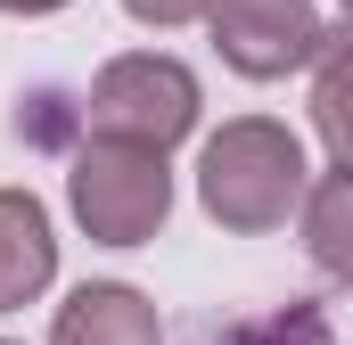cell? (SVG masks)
<instances>
[{
  "label": "cell",
  "mask_w": 353,
  "mask_h": 345,
  "mask_svg": "<svg viewBox=\"0 0 353 345\" xmlns=\"http://www.w3.org/2000/svg\"><path fill=\"white\" fill-rule=\"evenodd\" d=\"M304 140L279 124V115H230L222 132H205L197 148V206L205 222H222L230 239H263L288 230V214H304Z\"/></svg>",
  "instance_id": "6da1fadb"
},
{
  "label": "cell",
  "mask_w": 353,
  "mask_h": 345,
  "mask_svg": "<svg viewBox=\"0 0 353 345\" xmlns=\"http://www.w3.org/2000/svg\"><path fill=\"white\" fill-rule=\"evenodd\" d=\"M66 206L99 247H148L173 222V165L132 140H83L66 157Z\"/></svg>",
  "instance_id": "7a4b0ae2"
},
{
  "label": "cell",
  "mask_w": 353,
  "mask_h": 345,
  "mask_svg": "<svg viewBox=\"0 0 353 345\" xmlns=\"http://www.w3.org/2000/svg\"><path fill=\"white\" fill-rule=\"evenodd\" d=\"M197 107H205V90L173 50H123L83 90L90 140H132V148H157V157L197 132Z\"/></svg>",
  "instance_id": "3957f363"
},
{
  "label": "cell",
  "mask_w": 353,
  "mask_h": 345,
  "mask_svg": "<svg viewBox=\"0 0 353 345\" xmlns=\"http://www.w3.org/2000/svg\"><path fill=\"white\" fill-rule=\"evenodd\" d=\"M205 33H214L222 66L247 83H279L296 66H321V41H329L312 0H214Z\"/></svg>",
  "instance_id": "277c9868"
},
{
  "label": "cell",
  "mask_w": 353,
  "mask_h": 345,
  "mask_svg": "<svg viewBox=\"0 0 353 345\" xmlns=\"http://www.w3.org/2000/svg\"><path fill=\"white\" fill-rule=\"evenodd\" d=\"M50 345H165V321H157V304L132 279H83L58 304Z\"/></svg>",
  "instance_id": "5b68a950"
},
{
  "label": "cell",
  "mask_w": 353,
  "mask_h": 345,
  "mask_svg": "<svg viewBox=\"0 0 353 345\" xmlns=\"http://www.w3.org/2000/svg\"><path fill=\"white\" fill-rule=\"evenodd\" d=\"M58 279V230L33 189H0V313H25Z\"/></svg>",
  "instance_id": "8992f818"
},
{
  "label": "cell",
  "mask_w": 353,
  "mask_h": 345,
  "mask_svg": "<svg viewBox=\"0 0 353 345\" xmlns=\"http://www.w3.org/2000/svg\"><path fill=\"white\" fill-rule=\"evenodd\" d=\"M296 222H304V255H312V271L337 279V288H353V172L345 165L312 172Z\"/></svg>",
  "instance_id": "52a82bcc"
},
{
  "label": "cell",
  "mask_w": 353,
  "mask_h": 345,
  "mask_svg": "<svg viewBox=\"0 0 353 345\" xmlns=\"http://www.w3.org/2000/svg\"><path fill=\"white\" fill-rule=\"evenodd\" d=\"M312 132L329 148V165L353 172V25H329L321 66H312Z\"/></svg>",
  "instance_id": "ba28073f"
},
{
  "label": "cell",
  "mask_w": 353,
  "mask_h": 345,
  "mask_svg": "<svg viewBox=\"0 0 353 345\" xmlns=\"http://www.w3.org/2000/svg\"><path fill=\"white\" fill-rule=\"evenodd\" d=\"M197 345H337V329H329V313H321V304L288 296V304H271V313H247V321L205 329Z\"/></svg>",
  "instance_id": "9c48e42d"
},
{
  "label": "cell",
  "mask_w": 353,
  "mask_h": 345,
  "mask_svg": "<svg viewBox=\"0 0 353 345\" xmlns=\"http://www.w3.org/2000/svg\"><path fill=\"white\" fill-rule=\"evenodd\" d=\"M74 132H83V99H66V90H33L17 107V140H33V148H66L74 157L83 148Z\"/></svg>",
  "instance_id": "30bf717a"
},
{
  "label": "cell",
  "mask_w": 353,
  "mask_h": 345,
  "mask_svg": "<svg viewBox=\"0 0 353 345\" xmlns=\"http://www.w3.org/2000/svg\"><path fill=\"white\" fill-rule=\"evenodd\" d=\"M123 17L148 25V33H181V25H205L214 0H123Z\"/></svg>",
  "instance_id": "8fae6325"
},
{
  "label": "cell",
  "mask_w": 353,
  "mask_h": 345,
  "mask_svg": "<svg viewBox=\"0 0 353 345\" xmlns=\"http://www.w3.org/2000/svg\"><path fill=\"white\" fill-rule=\"evenodd\" d=\"M66 0H0V17H58Z\"/></svg>",
  "instance_id": "7c38bea8"
},
{
  "label": "cell",
  "mask_w": 353,
  "mask_h": 345,
  "mask_svg": "<svg viewBox=\"0 0 353 345\" xmlns=\"http://www.w3.org/2000/svg\"><path fill=\"white\" fill-rule=\"evenodd\" d=\"M337 8H345V25H353V0H337Z\"/></svg>",
  "instance_id": "4fadbf2b"
},
{
  "label": "cell",
  "mask_w": 353,
  "mask_h": 345,
  "mask_svg": "<svg viewBox=\"0 0 353 345\" xmlns=\"http://www.w3.org/2000/svg\"><path fill=\"white\" fill-rule=\"evenodd\" d=\"M0 345H17V337H0Z\"/></svg>",
  "instance_id": "5bb4252c"
}]
</instances>
